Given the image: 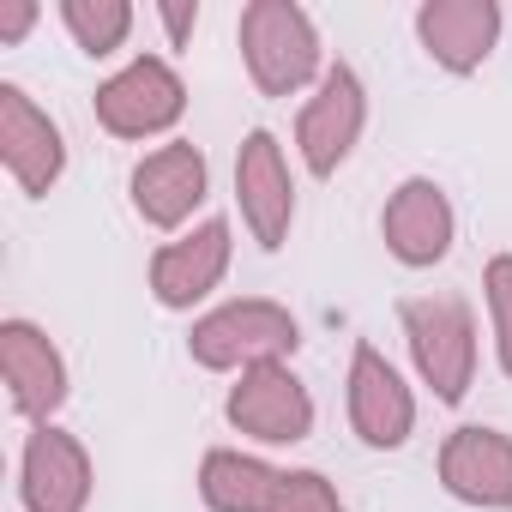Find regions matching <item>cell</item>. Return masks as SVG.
Returning a JSON list of instances; mask_svg holds the SVG:
<instances>
[{"instance_id":"6da1fadb","label":"cell","mask_w":512,"mask_h":512,"mask_svg":"<svg viewBox=\"0 0 512 512\" xmlns=\"http://www.w3.org/2000/svg\"><path fill=\"white\" fill-rule=\"evenodd\" d=\"M241 55L266 97H290L320 73V37L296 0H253L241 13Z\"/></svg>"},{"instance_id":"7a4b0ae2","label":"cell","mask_w":512,"mask_h":512,"mask_svg":"<svg viewBox=\"0 0 512 512\" xmlns=\"http://www.w3.org/2000/svg\"><path fill=\"white\" fill-rule=\"evenodd\" d=\"M296 344H302V332H296L290 308L260 302V296L205 314V320L193 326V338H187V350H193L199 368H260V362L290 356Z\"/></svg>"},{"instance_id":"3957f363","label":"cell","mask_w":512,"mask_h":512,"mask_svg":"<svg viewBox=\"0 0 512 512\" xmlns=\"http://www.w3.org/2000/svg\"><path fill=\"white\" fill-rule=\"evenodd\" d=\"M404 332H410L416 368L434 386V398L458 404L470 392V374H476V320H470V308L458 296L404 302Z\"/></svg>"},{"instance_id":"277c9868","label":"cell","mask_w":512,"mask_h":512,"mask_svg":"<svg viewBox=\"0 0 512 512\" xmlns=\"http://www.w3.org/2000/svg\"><path fill=\"white\" fill-rule=\"evenodd\" d=\"M187 109V85L175 79L169 61L157 55H139L133 67H121L103 91H97V121L115 133V139H145V133H163L175 127Z\"/></svg>"},{"instance_id":"5b68a950","label":"cell","mask_w":512,"mask_h":512,"mask_svg":"<svg viewBox=\"0 0 512 512\" xmlns=\"http://www.w3.org/2000/svg\"><path fill=\"white\" fill-rule=\"evenodd\" d=\"M229 422L266 446H290V440H308L314 398L284 362H260V368H241V380L229 392Z\"/></svg>"},{"instance_id":"8992f818","label":"cell","mask_w":512,"mask_h":512,"mask_svg":"<svg viewBox=\"0 0 512 512\" xmlns=\"http://www.w3.org/2000/svg\"><path fill=\"white\" fill-rule=\"evenodd\" d=\"M235 199H241V217L253 229L260 247H284L290 235V217H296V187H290V169H284V151L266 127H253L241 139V157H235Z\"/></svg>"},{"instance_id":"52a82bcc","label":"cell","mask_w":512,"mask_h":512,"mask_svg":"<svg viewBox=\"0 0 512 512\" xmlns=\"http://www.w3.org/2000/svg\"><path fill=\"white\" fill-rule=\"evenodd\" d=\"M362 121H368L362 79H356L344 61H338V67L320 79V91L308 97L302 121H296V139H302V157H308V169H314V175H332V169L350 157V145L362 139Z\"/></svg>"},{"instance_id":"ba28073f","label":"cell","mask_w":512,"mask_h":512,"mask_svg":"<svg viewBox=\"0 0 512 512\" xmlns=\"http://www.w3.org/2000/svg\"><path fill=\"white\" fill-rule=\"evenodd\" d=\"M350 422L368 446H386V452L404 446L416 428L410 386L398 380V368L374 344H356V356H350Z\"/></svg>"},{"instance_id":"9c48e42d","label":"cell","mask_w":512,"mask_h":512,"mask_svg":"<svg viewBox=\"0 0 512 512\" xmlns=\"http://www.w3.org/2000/svg\"><path fill=\"white\" fill-rule=\"evenodd\" d=\"M0 157H7V169L25 193H49L61 181V163H67L61 127L19 85H0Z\"/></svg>"},{"instance_id":"30bf717a","label":"cell","mask_w":512,"mask_h":512,"mask_svg":"<svg viewBox=\"0 0 512 512\" xmlns=\"http://www.w3.org/2000/svg\"><path fill=\"white\" fill-rule=\"evenodd\" d=\"M0 374H7V386H13V410L19 416H55L61 398H67V362L31 320L0 326Z\"/></svg>"},{"instance_id":"8fae6325","label":"cell","mask_w":512,"mask_h":512,"mask_svg":"<svg viewBox=\"0 0 512 512\" xmlns=\"http://www.w3.org/2000/svg\"><path fill=\"white\" fill-rule=\"evenodd\" d=\"M223 266H229V223L211 217V223H199L193 235L157 247V260H151V290H157L163 308H193L199 296L217 290Z\"/></svg>"},{"instance_id":"7c38bea8","label":"cell","mask_w":512,"mask_h":512,"mask_svg":"<svg viewBox=\"0 0 512 512\" xmlns=\"http://www.w3.org/2000/svg\"><path fill=\"white\" fill-rule=\"evenodd\" d=\"M91 500V458L73 434L37 428L25 440V506L31 512H85Z\"/></svg>"},{"instance_id":"4fadbf2b","label":"cell","mask_w":512,"mask_h":512,"mask_svg":"<svg viewBox=\"0 0 512 512\" xmlns=\"http://www.w3.org/2000/svg\"><path fill=\"white\" fill-rule=\"evenodd\" d=\"M380 229H386V247L398 253L404 266H434V260H446V247H452V205H446V193L428 175H416V181H404L386 199Z\"/></svg>"},{"instance_id":"5bb4252c","label":"cell","mask_w":512,"mask_h":512,"mask_svg":"<svg viewBox=\"0 0 512 512\" xmlns=\"http://www.w3.org/2000/svg\"><path fill=\"white\" fill-rule=\"evenodd\" d=\"M440 482L470 506H512V440L500 428H458L440 452Z\"/></svg>"},{"instance_id":"9a60e30c","label":"cell","mask_w":512,"mask_h":512,"mask_svg":"<svg viewBox=\"0 0 512 512\" xmlns=\"http://www.w3.org/2000/svg\"><path fill=\"white\" fill-rule=\"evenodd\" d=\"M416 31L446 73H476L500 37V7L494 0H428L416 13Z\"/></svg>"},{"instance_id":"2e32d148","label":"cell","mask_w":512,"mask_h":512,"mask_svg":"<svg viewBox=\"0 0 512 512\" xmlns=\"http://www.w3.org/2000/svg\"><path fill=\"white\" fill-rule=\"evenodd\" d=\"M199 199H205V157H199V145H163V151H151L133 169V205L157 229H175Z\"/></svg>"},{"instance_id":"e0dca14e","label":"cell","mask_w":512,"mask_h":512,"mask_svg":"<svg viewBox=\"0 0 512 512\" xmlns=\"http://www.w3.org/2000/svg\"><path fill=\"white\" fill-rule=\"evenodd\" d=\"M278 470L260 458H241V452H205L199 464V494L211 512H272L278 500Z\"/></svg>"},{"instance_id":"ac0fdd59","label":"cell","mask_w":512,"mask_h":512,"mask_svg":"<svg viewBox=\"0 0 512 512\" xmlns=\"http://www.w3.org/2000/svg\"><path fill=\"white\" fill-rule=\"evenodd\" d=\"M61 19H67V31L79 37L85 55H109V49H121V37L133 31V7H127V0H67Z\"/></svg>"},{"instance_id":"d6986e66","label":"cell","mask_w":512,"mask_h":512,"mask_svg":"<svg viewBox=\"0 0 512 512\" xmlns=\"http://www.w3.org/2000/svg\"><path fill=\"white\" fill-rule=\"evenodd\" d=\"M482 290H488V314H494V338H500V368L512 374V253L488 260Z\"/></svg>"},{"instance_id":"ffe728a7","label":"cell","mask_w":512,"mask_h":512,"mask_svg":"<svg viewBox=\"0 0 512 512\" xmlns=\"http://www.w3.org/2000/svg\"><path fill=\"white\" fill-rule=\"evenodd\" d=\"M272 512H344V506H338V494H332V482H326L320 470H290V476L278 482Z\"/></svg>"},{"instance_id":"44dd1931","label":"cell","mask_w":512,"mask_h":512,"mask_svg":"<svg viewBox=\"0 0 512 512\" xmlns=\"http://www.w3.org/2000/svg\"><path fill=\"white\" fill-rule=\"evenodd\" d=\"M31 19H37V7H31V0H7V7H0V43L25 37V31H31Z\"/></svg>"},{"instance_id":"7402d4cb","label":"cell","mask_w":512,"mask_h":512,"mask_svg":"<svg viewBox=\"0 0 512 512\" xmlns=\"http://www.w3.org/2000/svg\"><path fill=\"white\" fill-rule=\"evenodd\" d=\"M163 25H169V37H175V43H187V37H193V25H199V7H163Z\"/></svg>"}]
</instances>
